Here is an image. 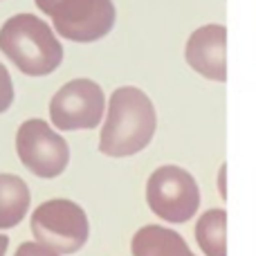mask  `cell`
<instances>
[{"label":"cell","mask_w":256,"mask_h":256,"mask_svg":"<svg viewBox=\"0 0 256 256\" xmlns=\"http://www.w3.org/2000/svg\"><path fill=\"white\" fill-rule=\"evenodd\" d=\"M158 115L148 94L124 86L110 94L108 115L99 135V150L108 158H130L150 144Z\"/></svg>","instance_id":"6da1fadb"},{"label":"cell","mask_w":256,"mask_h":256,"mask_svg":"<svg viewBox=\"0 0 256 256\" xmlns=\"http://www.w3.org/2000/svg\"><path fill=\"white\" fill-rule=\"evenodd\" d=\"M0 52L27 76L52 74L63 61L56 34L34 14H16L0 27Z\"/></svg>","instance_id":"7a4b0ae2"},{"label":"cell","mask_w":256,"mask_h":256,"mask_svg":"<svg viewBox=\"0 0 256 256\" xmlns=\"http://www.w3.org/2000/svg\"><path fill=\"white\" fill-rule=\"evenodd\" d=\"M36 243L56 254H76L90 236L88 214L81 204L68 198H54L38 204L30 218Z\"/></svg>","instance_id":"3957f363"},{"label":"cell","mask_w":256,"mask_h":256,"mask_svg":"<svg viewBox=\"0 0 256 256\" xmlns=\"http://www.w3.org/2000/svg\"><path fill=\"white\" fill-rule=\"evenodd\" d=\"M146 204L164 222H189L200 207L198 182L189 171L176 164L158 166L146 182Z\"/></svg>","instance_id":"277c9868"},{"label":"cell","mask_w":256,"mask_h":256,"mask_svg":"<svg viewBox=\"0 0 256 256\" xmlns=\"http://www.w3.org/2000/svg\"><path fill=\"white\" fill-rule=\"evenodd\" d=\"M16 153L27 171L52 180L68 168L70 146L43 120H27L16 130Z\"/></svg>","instance_id":"5b68a950"},{"label":"cell","mask_w":256,"mask_h":256,"mask_svg":"<svg viewBox=\"0 0 256 256\" xmlns=\"http://www.w3.org/2000/svg\"><path fill=\"white\" fill-rule=\"evenodd\" d=\"M106 97L92 79L68 81L50 102V120L58 130H90L102 124Z\"/></svg>","instance_id":"8992f818"},{"label":"cell","mask_w":256,"mask_h":256,"mask_svg":"<svg viewBox=\"0 0 256 256\" xmlns=\"http://www.w3.org/2000/svg\"><path fill=\"white\" fill-rule=\"evenodd\" d=\"M58 36L74 43H94L115 27L112 0H61L50 14Z\"/></svg>","instance_id":"52a82bcc"},{"label":"cell","mask_w":256,"mask_h":256,"mask_svg":"<svg viewBox=\"0 0 256 256\" xmlns=\"http://www.w3.org/2000/svg\"><path fill=\"white\" fill-rule=\"evenodd\" d=\"M227 27L202 25L189 36L184 48L186 63L209 81H227Z\"/></svg>","instance_id":"ba28073f"},{"label":"cell","mask_w":256,"mask_h":256,"mask_svg":"<svg viewBox=\"0 0 256 256\" xmlns=\"http://www.w3.org/2000/svg\"><path fill=\"white\" fill-rule=\"evenodd\" d=\"M132 256H196L178 232L162 225H146L130 240Z\"/></svg>","instance_id":"9c48e42d"},{"label":"cell","mask_w":256,"mask_h":256,"mask_svg":"<svg viewBox=\"0 0 256 256\" xmlns=\"http://www.w3.org/2000/svg\"><path fill=\"white\" fill-rule=\"evenodd\" d=\"M32 204L30 186L14 173H0V230H14L27 216Z\"/></svg>","instance_id":"30bf717a"},{"label":"cell","mask_w":256,"mask_h":256,"mask_svg":"<svg viewBox=\"0 0 256 256\" xmlns=\"http://www.w3.org/2000/svg\"><path fill=\"white\" fill-rule=\"evenodd\" d=\"M194 234L204 256H227V212L207 209L196 222Z\"/></svg>","instance_id":"8fae6325"},{"label":"cell","mask_w":256,"mask_h":256,"mask_svg":"<svg viewBox=\"0 0 256 256\" xmlns=\"http://www.w3.org/2000/svg\"><path fill=\"white\" fill-rule=\"evenodd\" d=\"M14 104V81L9 76L7 68L0 63V115Z\"/></svg>","instance_id":"7c38bea8"},{"label":"cell","mask_w":256,"mask_h":256,"mask_svg":"<svg viewBox=\"0 0 256 256\" xmlns=\"http://www.w3.org/2000/svg\"><path fill=\"white\" fill-rule=\"evenodd\" d=\"M14 256H61V254H56L54 250L36 243V240H27V243L18 245V250H16V254Z\"/></svg>","instance_id":"4fadbf2b"},{"label":"cell","mask_w":256,"mask_h":256,"mask_svg":"<svg viewBox=\"0 0 256 256\" xmlns=\"http://www.w3.org/2000/svg\"><path fill=\"white\" fill-rule=\"evenodd\" d=\"M34 2H36V7H38L40 12L48 14V16H50V14L54 12V7H56V4L61 2V0H34Z\"/></svg>","instance_id":"5bb4252c"},{"label":"cell","mask_w":256,"mask_h":256,"mask_svg":"<svg viewBox=\"0 0 256 256\" xmlns=\"http://www.w3.org/2000/svg\"><path fill=\"white\" fill-rule=\"evenodd\" d=\"M225 173H227V164L220 166V173H218V191H220L222 198H227V189H225Z\"/></svg>","instance_id":"9a60e30c"},{"label":"cell","mask_w":256,"mask_h":256,"mask_svg":"<svg viewBox=\"0 0 256 256\" xmlns=\"http://www.w3.org/2000/svg\"><path fill=\"white\" fill-rule=\"evenodd\" d=\"M7 248H9V238H7V234H0V256H4Z\"/></svg>","instance_id":"2e32d148"}]
</instances>
